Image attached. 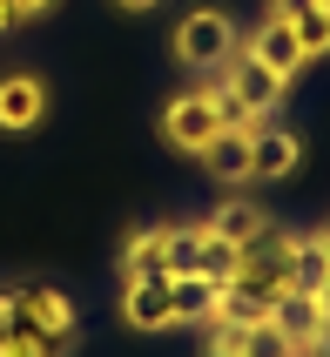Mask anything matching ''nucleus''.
Here are the masks:
<instances>
[{"mask_svg":"<svg viewBox=\"0 0 330 357\" xmlns=\"http://www.w3.org/2000/svg\"><path fill=\"white\" fill-rule=\"evenodd\" d=\"M236 47H243V34H236V20L223 14V7H195V14L175 20V61H182V68H195V75L223 68Z\"/></svg>","mask_w":330,"mask_h":357,"instance_id":"1","label":"nucleus"},{"mask_svg":"<svg viewBox=\"0 0 330 357\" xmlns=\"http://www.w3.org/2000/svg\"><path fill=\"white\" fill-rule=\"evenodd\" d=\"M223 135V101H216V81L209 88H189V95H175L162 108V142L182 149V155H202L209 142Z\"/></svg>","mask_w":330,"mask_h":357,"instance_id":"2","label":"nucleus"},{"mask_svg":"<svg viewBox=\"0 0 330 357\" xmlns=\"http://www.w3.org/2000/svg\"><path fill=\"white\" fill-rule=\"evenodd\" d=\"M7 303H14V324H27V331H40L54 344H75V303H68V290L20 283V290H7Z\"/></svg>","mask_w":330,"mask_h":357,"instance_id":"3","label":"nucleus"},{"mask_svg":"<svg viewBox=\"0 0 330 357\" xmlns=\"http://www.w3.org/2000/svg\"><path fill=\"white\" fill-rule=\"evenodd\" d=\"M216 88H223L236 108H250V115H270L276 101H283V88H290V81H276L270 68L250 54V47H236V54L223 61V81H216Z\"/></svg>","mask_w":330,"mask_h":357,"instance_id":"4","label":"nucleus"},{"mask_svg":"<svg viewBox=\"0 0 330 357\" xmlns=\"http://www.w3.org/2000/svg\"><path fill=\"white\" fill-rule=\"evenodd\" d=\"M121 324H128V331H175V303H169V277H162V270L128 277V290H121Z\"/></svg>","mask_w":330,"mask_h":357,"instance_id":"5","label":"nucleus"},{"mask_svg":"<svg viewBox=\"0 0 330 357\" xmlns=\"http://www.w3.org/2000/svg\"><path fill=\"white\" fill-rule=\"evenodd\" d=\"M270 317H276V331H283L303 357L317 351V337H324V297H317V290H276Z\"/></svg>","mask_w":330,"mask_h":357,"instance_id":"6","label":"nucleus"},{"mask_svg":"<svg viewBox=\"0 0 330 357\" xmlns=\"http://www.w3.org/2000/svg\"><path fill=\"white\" fill-rule=\"evenodd\" d=\"M297 162H303V135L270 128V121L250 135V182H283V176H297Z\"/></svg>","mask_w":330,"mask_h":357,"instance_id":"7","label":"nucleus"},{"mask_svg":"<svg viewBox=\"0 0 330 357\" xmlns=\"http://www.w3.org/2000/svg\"><path fill=\"white\" fill-rule=\"evenodd\" d=\"M47 115V88L40 75H0V135H27Z\"/></svg>","mask_w":330,"mask_h":357,"instance_id":"8","label":"nucleus"},{"mask_svg":"<svg viewBox=\"0 0 330 357\" xmlns=\"http://www.w3.org/2000/svg\"><path fill=\"white\" fill-rule=\"evenodd\" d=\"M243 47H250V54L263 61V68H270L276 81H297V75H303V47H297V34H290V20H276V14L263 20V27H256V34L243 40Z\"/></svg>","mask_w":330,"mask_h":357,"instance_id":"9","label":"nucleus"},{"mask_svg":"<svg viewBox=\"0 0 330 357\" xmlns=\"http://www.w3.org/2000/svg\"><path fill=\"white\" fill-rule=\"evenodd\" d=\"M195 162H202L223 189H236V182H250V135H243V128H223V135H216Z\"/></svg>","mask_w":330,"mask_h":357,"instance_id":"10","label":"nucleus"},{"mask_svg":"<svg viewBox=\"0 0 330 357\" xmlns=\"http://www.w3.org/2000/svg\"><path fill=\"white\" fill-rule=\"evenodd\" d=\"M169 303H175V324H209L216 303H223V283L216 277H169Z\"/></svg>","mask_w":330,"mask_h":357,"instance_id":"11","label":"nucleus"},{"mask_svg":"<svg viewBox=\"0 0 330 357\" xmlns=\"http://www.w3.org/2000/svg\"><path fill=\"white\" fill-rule=\"evenodd\" d=\"M209 229H216V236H230L236 250H243V243H256L263 229H270V216H263L256 202H223V209L209 216Z\"/></svg>","mask_w":330,"mask_h":357,"instance_id":"12","label":"nucleus"},{"mask_svg":"<svg viewBox=\"0 0 330 357\" xmlns=\"http://www.w3.org/2000/svg\"><path fill=\"white\" fill-rule=\"evenodd\" d=\"M195 263H202V222H182V229H169L162 277H195Z\"/></svg>","mask_w":330,"mask_h":357,"instance_id":"13","label":"nucleus"},{"mask_svg":"<svg viewBox=\"0 0 330 357\" xmlns=\"http://www.w3.org/2000/svg\"><path fill=\"white\" fill-rule=\"evenodd\" d=\"M162 250H169V229H135V236L121 243V270L128 277H149V270H162Z\"/></svg>","mask_w":330,"mask_h":357,"instance_id":"14","label":"nucleus"},{"mask_svg":"<svg viewBox=\"0 0 330 357\" xmlns=\"http://www.w3.org/2000/svg\"><path fill=\"white\" fill-rule=\"evenodd\" d=\"M0 357H68V344H54V337H40V331H27V324H14V310H7Z\"/></svg>","mask_w":330,"mask_h":357,"instance_id":"15","label":"nucleus"},{"mask_svg":"<svg viewBox=\"0 0 330 357\" xmlns=\"http://www.w3.org/2000/svg\"><path fill=\"white\" fill-rule=\"evenodd\" d=\"M290 34H297V47H303V61L330 54V7L317 0V7H303V14H290Z\"/></svg>","mask_w":330,"mask_h":357,"instance_id":"16","label":"nucleus"},{"mask_svg":"<svg viewBox=\"0 0 330 357\" xmlns=\"http://www.w3.org/2000/svg\"><path fill=\"white\" fill-rule=\"evenodd\" d=\"M243 357H303V351L276 331V317H256V324H250V344H243Z\"/></svg>","mask_w":330,"mask_h":357,"instance_id":"17","label":"nucleus"},{"mask_svg":"<svg viewBox=\"0 0 330 357\" xmlns=\"http://www.w3.org/2000/svg\"><path fill=\"white\" fill-rule=\"evenodd\" d=\"M209 331V357H243V344H250V324H202Z\"/></svg>","mask_w":330,"mask_h":357,"instance_id":"18","label":"nucleus"},{"mask_svg":"<svg viewBox=\"0 0 330 357\" xmlns=\"http://www.w3.org/2000/svg\"><path fill=\"white\" fill-rule=\"evenodd\" d=\"M303 7H317V0H270V14H276V20H290V14H303Z\"/></svg>","mask_w":330,"mask_h":357,"instance_id":"19","label":"nucleus"},{"mask_svg":"<svg viewBox=\"0 0 330 357\" xmlns=\"http://www.w3.org/2000/svg\"><path fill=\"white\" fill-rule=\"evenodd\" d=\"M54 0H14V20H34V14H47Z\"/></svg>","mask_w":330,"mask_h":357,"instance_id":"20","label":"nucleus"},{"mask_svg":"<svg viewBox=\"0 0 330 357\" xmlns=\"http://www.w3.org/2000/svg\"><path fill=\"white\" fill-rule=\"evenodd\" d=\"M115 7H128V14H149V7H162V0H115Z\"/></svg>","mask_w":330,"mask_h":357,"instance_id":"21","label":"nucleus"},{"mask_svg":"<svg viewBox=\"0 0 330 357\" xmlns=\"http://www.w3.org/2000/svg\"><path fill=\"white\" fill-rule=\"evenodd\" d=\"M7 27H14V0H0V34H7Z\"/></svg>","mask_w":330,"mask_h":357,"instance_id":"22","label":"nucleus"},{"mask_svg":"<svg viewBox=\"0 0 330 357\" xmlns=\"http://www.w3.org/2000/svg\"><path fill=\"white\" fill-rule=\"evenodd\" d=\"M310 243H317V250H324V263H330V229H317V236H310Z\"/></svg>","mask_w":330,"mask_h":357,"instance_id":"23","label":"nucleus"},{"mask_svg":"<svg viewBox=\"0 0 330 357\" xmlns=\"http://www.w3.org/2000/svg\"><path fill=\"white\" fill-rule=\"evenodd\" d=\"M317 297H324V317H330V277H324V290H317Z\"/></svg>","mask_w":330,"mask_h":357,"instance_id":"24","label":"nucleus"},{"mask_svg":"<svg viewBox=\"0 0 330 357\" xmlns=\"http://www.w3.org/2000/svg\"><path fill=\"white\" fill-rule=\"evenodd\" d=\"M324 7H330V0H324Z\"/></svg>","mask_w":330,"mask_h":357,"instance_id":"25","label":"nucleus"}]
</instances>
